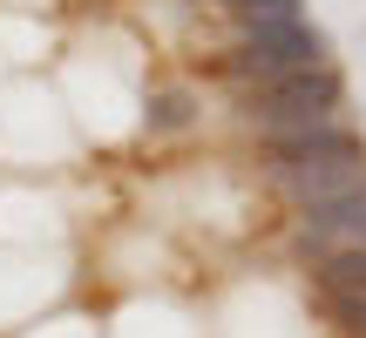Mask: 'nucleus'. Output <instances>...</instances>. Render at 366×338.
<instances>
[{
	"label": "nucleus",
	"instance_id": "6e6552de",
	"mask_svg": "<svg viewBox=\"0 0 366 338\" xmlns=\"http://www.w3.org/2000/svg\"><path fill=\"white\" fill-rule=\"evenodd\" d=\"M237 27H272V21H305V0H217Z\"/></svg>",
	"mask_w": 366,
	"mask_h": 338
},
{
	"label": "nucleus",
	"instance_id": "39448f33",
	"mask_svg": "<svg viewBox=\"0 0 366 338\" xmlns=\"http://www.w3.org/2000/svg\"><path fill=\"white\" fill-rule=\"evenodd\" d=\"M278 190L292 196V210H312V203H332V196L360 190L366 183V156H340V163H312V169H285L272 176Z\"/></svg>",
	"mask_w": 366,
	"mask_h": 338
},
{
	"label": "nucleus",
	"instance_id": "0eeeda50",
	"mask_svg": "<svg viewBox=\"0 0 366 338\" xmlns=\"http://www.w3.org/2000/svg\"><path fill=\"white\" fill-rule=\"evenodd\" d=\"M326 298H366V250H332V257L312 264Z\"/></svg>",
	"mask_w": 366,
	"mask_h": 338
},
{
	"label": "nucleus",
	"instance_id": "423d86ee",
	"mask_svg": "<svg viewBox=\"0 0 366 338\" xmlns=\"http://www.w3.org/2000/svg\"><path fill=\"white\" fill-rule=\"evenodd\" d=\"M197 88H183V81H170V88H149V102H143V135H183V129H197Z\"/></svg>",
	"mask_w": 366,
	"mask_h": 338
},
{
	"label": "nucleus",
	"instance_id": "7ed1b4c3",
	"mask_svg": "<svg viewBox=\"0 0 366 338\" xmlns=\"http://www.w3.org/2000/svg\"><path fill=\"white\" fill-rule=\"evenodd\" d=\"M299 250L305 257H332V250H366V183L332 203L299 210Z\"/></svg>",
	"mask_w": 366,
	"mask_h": 338
},
{
	"label": "nucleus",
	"instance_id": "f257e3e1",
	"mask_svg": "<svg viewBox=\"0 0 366 338\" xmlns=\"http://www.w3.org/2000/svg\"><path fill=\"white\" fill-rule=\"evenodd\" d=\"M340 102H346L340 61H319V68L264 81V88H244V122L258 129V143H278V135H305V129L340 122Z\"/></svg>",
	"mask_w": 366,
	"mask_h": 338
},
{
	"label": "nucleus",
	"instance_id": "f03ea898",
	"mask_svg": "<svg viewBox=\"0 0 366 338\" xmlns=\"http://www.w3.org/2000/svg\"><path fill=\"white\" fill-rule=\"evenodd\" d=\"M319 61H332L326 27H312V21H272V27H244V41L224 54V75L264 88V81L299 75V68H319Z\"/></svg>",
	"mask_w": 366,
	"mask_h": 338
},
{
	"label": "nucleus",
	"instance_id": "20e7f679",
	"mask_svg": "<svg viewBox=\"0 0 366 338\" xmlns=\"http://www.w3.org/2000/svg\"><path fill=\"white\" fill-rule=\"evenodd\" d=\"M340 156H366V135L346 129V122H326V129H305V135L258 143V163L272 169V176H285V169H312V163H340Z\"/></svg>",
	"mask_w": 366,
	"mask_h": 338
},
{
	"label": "nucleus",
	"instance_id": "1a4fd4ad",
	"mask_svg": "<svg viewBox=\"0 0 366 338\" xmlns=\"http://www.w3.org/2000/svg\"><path fill=\"white\" fill-rule=\"evenodd\" d=\"M326 312L346 338H366V298H326Z\"/></svg>",
	"mask_w": 366,
	"mask_h": 338
}]
</instances>
